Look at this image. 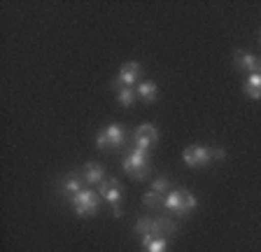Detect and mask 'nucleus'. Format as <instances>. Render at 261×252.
Wrapping results in <instances>:
<instances>
[{"label":"nucleus","mask_w":261,"mask_h":252,"mask_svg":"<svg viewBox=\"0 0 261 252\" xmlns=\"http://www.w3.org/2000/svg\"><path fill=\"white\" fill-rule=\"evenodd\" d=\"M149 152H145V149H130L128 154L124 157V161H121V170H124L126 175L136 178V180H147V175H149Z\"/></svg>","instance_id":"obj_1"},{"label":"nucleus","mask_w":261,"mask_h":252,"mask_svg":"<svg viewBox=\"0 0 261 252\" xmlns=\"http://www.w3.org/2000/svg\"><path fill=\"white\" fill-rule=\"evenodd\" d=\"M196 206H198V198L187 189H170L163 198V208L175 215H187L191 210H196Z\"/></svg>","instance_id":"obj_2"},{"label":"nucleus","mask_w":261,"mask_h":252,"mask_svg":"<svg viewBox=\"0 0 261 252\" xmlns=\"http://www.w3.org/2000/svg\"><path fill=\"white\" fill-rule=\"evenodd\" d=\"M126 143V129L119 124H108L105 129L96 133V147L100 152H108V149H119Z\"/></svg>","instance_id":"obj_3"},{"label":"nucleus","mask_w":261,"mask_h":252,"mask_svg":"<svg viewBox=\"0 0 261 252\" xmlns=\"http://www.w3.org/2000/svg\"><path fill=\"white\" fill-rule=\"evenodd\" d=\"M100 194L98 192H93V189H82L77 196H72L70 198V206H72V210H75L80 217H93V215L100 210Z\"/></svg>","instance_id":"obj_4"},{"label":"nucleus","mask_w":261,"mask_h":252,"mask_svg":"<svg viewBox=\"0 0 261 252\" xmlns=\"http://www.w3.org/2000/svg\"><path fill=\"white\" fill-rule=\"evenodd\" d=\"M98 194L103 201H108L112 206L114 217H121V194H124V187H121L119 180L114 178H105L100 185H98Z\"/></svg>","instance_id":"obj_5"},{"label":"nucleus","mask_w":261,"mask_h":252,"mask_svg":"<svg viewBox=\"0 0 261 252\" xmlns=\"http://www.w3.org/2000/svg\"><path fill=\"white\" fill-rule=\"evenodd\" d=\"M140 75H142V66L138 61H126L124 66L119 68L117 77L112 80V89L114 91H119L124 87H133V84H140Z\"/></svg>","instance_id":"obj_6"},{"label":"nucleus","mask_w":261,"mask_h":252,"mask_svg":"<svg viewBox=\"0 0 261 252\" xmlns=\"http://www.w3.org/2000/svg\"><path fill=\"white\" fill-rule=\"evenodd\" d=\"M159 143V129L154 124H140L133 131V147L152 152V147Z\"/></svg>","instance_id":"obj_7"},{"label":"nucleus","mask_w":261,"mask_h":252,"mask_svg":"<svg viewBox=\"0 0 261 252\" xmlns=\"http://www.w3.org/2000/svg\"><path fill=\"white\" fill-rule=\"evenodd\" d=\"M182 159L189 168H203L212 161V149L203 147V145H191V147L182 149Z\"/></svg>","instance_id":"obj_8"},{"label":"nucleus","mask_w":261,"mask_h":252,"mask_svg":"<svg viewBox=\"0 0 261 252\" xmlns=\"http://www.w3.org/2000/svg\"><path fill=\"white\" fill-rule=\"evenodd\" d=\"M82 180H84V185H89V187H98L100 182L105 180V168H103V164H96V161H91V164H84V168H82Z\"/></svg>","instance_id":"obj_9"},{"label":"nucleus","mask_w":261,"mask_h":252,"mask_svg":"<svg viewBox=\"0 0 261 252\" xmlns=\"http://www.w3.org/2000/svg\"><path fill=\"white\" fill-rule=\"evenodd\" d=\"M233 66L238 68V70H245L247 75H252V72H256V68H259V59H256L252 52L238 49L233 54Z\"/></svg>","instance_id":"obj_10"},{"label":"nucleus","mask_w":261,"mask_h":252,"mask_svg":"<svg viewBox=\"0 0 261 252\" xmlns=\"http://www.w3.org/2000/svg\"><path fill=\"white\" fill-rule=\"evenodd\" d=\"M82 189H84V180H82V175H77V173H68V175L61 180V194H63L65 198L77 196Z\"/></svg>","instance_id":"obj_11"},{"label":"nucleus","mask_w":261,"mask_h":252,"mask_svg":"<svg viewBox=\"0 0 261 252\" xmlns=\"http://www.w3.org/2000/svg\"><path fill=\"white\" fill-rule=\"evenodd\" d=\"M136 93H138V98H140L142 103H156V98H159V84L152 82V80L140 82L136 87Z\"/></svg>","instance_id":"obj_12"},{"label":"nucleus","mask_w":261,"mask_h":252,"mask_svg":"<svg viewBox=\"0 0 261 252\" xmlns=\"http://www.w3.org/2000/svg\"><path fill=\"white\" fill-rule=\"evenodd\" d=\"M243 91L247 98L252 100H259L261 98V75L252 72V75L245 77V84H243Z\"/></svg>","instance_id":"obj_13"},{"label":"nucleus","mask_w":261,"mask_h":252,"mask_svg":"<svg viewBox=\"0 0 261 252\" xmlns=\"http://www.w3.org/2000/svg\"><path fill=\"white\" fill-rule=\"evenodd\" d=\"M136 98H138V93H136V89L133 87H124V89L117 91V100H119L121 108H130Z\"/></svg>","instance_id":"obj_14"},{"label":"nucleus","mask_w":261,"mask_h":252,"mask_svg":"<svg viewBox=\"0 0 261 252\" xmlns=\"http://www.w3.org/2000/svg\"><path fill=\"white\" fill-rule=\"evenodd\" d=\"M163 198H166V196H161V194H156V192H152V189H149V192L142 196V206H145V208H152V210L163 208Z\"/></svg>","instance_id":"obj_15"},{"label":"nucleus","mask_w":261,"mask_h":252,"mask_svg":"<svg viewBox=\"0 0 261 252\" xmlns=\"http://www.w3.org/2000/svg\"><path fill=\"white\" fill-rule=\"evenodd\" d=\"M142 250L145 252H166L168 250V238H166V236H156V238H152Z\"/></svg>","instance_id":"obj_16"},{"label":"nucleus","mask_w":261,"mask_h":252,"mask_svg":"<svg viewBox=\"0 0 261 252\" xmlns=\"http://www.w3.org/2000/svg\"><path fill=\"white\" fill-rule=\"evenodd\" d=\"M152 192H156V194H161V196H166V194L170 192V182H168V178H163V175L154 178V180H152Z\"/></svg>","instance_id":"obj_17"},{"label":"nucleus","mask_w":261,"mask_h":252,"mask_svg":"<svg viewBox=\"0 0 261 252\" xmlns=\"http://www.w3.org/2000/svg\"><path fill=\"white\" fill-rule=\"evenodd\" d=\"M224 157H226V152H224V149H212V161H222Z\"/></svg>","instance_id":"obj_18"},{"label":"nucleus","mask_w":261,"mask_h":252,"mask_svg":"<svg viewBox=\"0 0 261 252\" xmlns=\"http://www.w3.org/2000/svg\"><path fill=\"white\" fill-rule=\"evenodd\" d=\"M256 75H261V59H259V68H256Z\"/></svg>","instance_id":"obj_19"},{"label":"nucleus","mask_w":261,"mask_h":252,"mask_svg":"<svg viewBox=\"0 0 261 252\" xmlns=\"http://www.w3.org/2000/svg\"><path fill=\"white\" fill-rule=\"evenodd\" d=\"M259 40H261V31H259Z\"/></svg>","instance_id":"obj_20"}]
</instances>
